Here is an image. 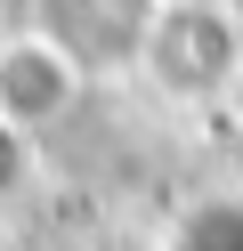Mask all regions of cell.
Wrapping results in <instances>:
<instances>
[{
  "mask_svg": "<svg viewBox=\"0 0 243 251\" xmlns=\"http://www.w3.org/2000/svg\"><path fill=\"white\" fill-rule=\"evenodd\" d=\"M138 73L178 105H211L243 73V25L227 0H154L138 17Z\"/></svg>",
  "mask_w": 243,
  "mask_h": 251,
  "instance_id": "1",
  "label": "cell"
},
{
  "mask_svg": "<svg viewBox=\"0 0 243 251\" xmlns=\"http://www.w3.org/2000/svg\"><path fill=\"white\" fill-rule=\"evenodd\" d=\"M73 105H81V49L73 41L41 33V25L0 33V122H8L16 138L57 130Z\"/></svg>",
  "mask_w": 243,
  "mask_h": 251,
  "instance_id": "2",
  "label": "cell"
},
{
  "mask_svg": "<svg viewBox=\"0 0 243 251\" xmlns=\"http://www.w3.org/2000/svg\"><path fill=\"white\" fill-rule=\"evenodd\" d=\"M16 178H25V138L0 122V186H16Z\"/></svg>",
  "mask_w": 243,
  "mask_h": 251,
  "instance_id": "4",
  "label": "cell"
},
{
  "mask_svg": "<svg viewBox=\"0 0 243 251\" xmlns=\"http://www.w3.org/2000/svg\"><path fill=\"white\" fill-rule=\"evenodd\" d=\"M170 251H243V202L235 195L194 202V211L170 227Z\"/></svg>",
  "mask_w": 243,
  "mask_h": 251,
  "instance_id": "3",
  "label": "cell"
}]
</instances>
